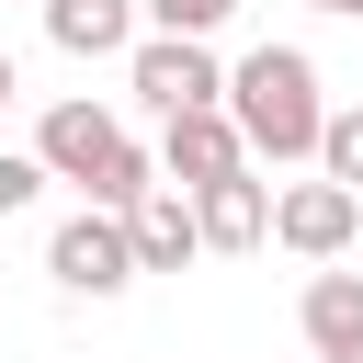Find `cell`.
Instances as JSON below:
<instances>
[{"instance_id": "6da1fadb", "label": "cell", "mask_w": 363, "mask_h": 363, "mask_svg": "<svg viewBox=\"0 0 363 363\" xmlns=\"http://www.w3.org/2000/svg\"><path fill=\"white\" fill-rule=\"evenodd\" d=\"M227 113H238V136H250V159H318V125H329V102H318V57L306 45H250L238 68H227Z\"/></svg>"}, {"instance_id": "7a4b0ae2", "label": "cell", "mask_w": 363, "mask_h": 363, "mask_svg": "<svg viewBox=\"0 0 363 363\" xmlns=\"http://www.w3.org/2000/svg\"><path fill=\"white\" fill-rule=\"evenodd\" d=\"M34 159H45V182H79V193H91V204H113V216L159 182V170H147V147H136L102 102H57V113L34 125Z\"/></svg>"}, {"instance_id": "3957f363", "label": "cell", "mask_w": 363, "mask_h": 363, "mask_svg": "<svg viewBox=\"0 0 363 363\" xmlns=\"http://www.w3.org/2000/svg\"><path fill=\"white\" fill-rule=\"evenodd\" d=\"M125 91L147 113H193V102H227V68L204 34H147V45H125Z\"/></svg>"}, {"instance_id": "277c9868", "label": "cell", "mask_w": 363, "mask_h": 363, "mask_svg": "<svg viewBox=\"0 0 363 363\" xmlns=\"http://www.w3.org/2000/svg\"><path fill=\"white\" fill-rule=\"evenodd\" d=\"M45 272H57L68 295H125V284H136V227H125L113 204H79V216L45 238Z\"/></svg>"}, {"instance_id": "5b68a950", "label": "cell", "mask_w": 363, "mask_h": 363, "mask_svg": "<svg viewBox=\"0 0 363 363\" xmlns=\"http://www.w3.org/2000/svg\"><path fill=\"white\" fill-rule=\"evenodd\" d=\"M352 227H363V193H352V182H329V170L272 193V238H284L295 261H340V250H352Z\"/></svg>"}, {"instance_id": "8992f818", "label": "cell", "mask_w": 363, "mask_h": 363, "mask_svg": "<svg viewBox=\"0 0 363 363\" xmlns=\"http://www.w3.org/2000/svg\"><path fill=\"white\" fill-rule=\"evenodd\" d=\"M250 159V136H238V113L227 102H193V113H159V170L193 193V182H216V170H238Z\"/></svg>"}, {"instance_id": "52a82bcc", "label": "cell", "mask_w": 363, "mask_h": 363, "mask_svg": "<svg viewBox=\"0 0 363 363\" xmlns=\"http://www.w3.org/2000/svg\"><path fill=\"white\" fill-rule=\"evenodd\" d=\"M193 216H204V250H261V238H272V182L238 159V170L193 182Z\"/></svg>"}, {"instance_id": "ba28073f", "label": "cell", "mask_w": 363, "mask_h": 363, "mask_svg": "<svg viewBox=\"0 0 363 363\" xmlns=\"http://www.w3.org/2000/svg\"><path fill=\"white\" fill-rule=\"evenodd\" d=\"M125 227H136V272H182V261H204V216H193L182 182H147V193L125 204Z\"/></svg>"}, {"instance_id": "9c48e42d", "label": "cell", "mask_w": 363, "mask_h": 363, "mask_svg": "<svg viewBox=\"0 0 363 363\" xmlns=\"http://www.w3.org/2000/svg\"><path fill=\"white\" fill-rule=\"evenodd\" d=\"M45 34L68 57H125L136 45V0H45Z\"/></svg>"}, {"instance_id": "30bf717a", "label": "cell", "mask_w": 363, "mask_h": 363, "mask_svg": "<svg viewBox=\"0 0 363 363\" xmlns=\"http://www.w3.org/2000/svg\"><path fill=\"white\" fill-rule=\"evenodd\" d=\"M306 352H352L363 340V272H306Z\"/></svg>"}, {"instance_id": "8fae6325", "label": "cell", "mask_w": 363, "mask_h": 363, "mask_svg": "<svg viewBox=\"0 0 363 363\" xmlns=\"http://www.w3.org/2000/svg\"><path fill=\"white\" fill-rule=\"evenodd\" d=\"M318 170H329V182H352V193H363V102H352V113H329V125H318Z\"/></svg>"}, {"instance_id": "7c38bea8", "label": "cell", "mask_w": 363, "mask_h": 363, "mask_svg": "<svg viewBox=\"0 0 363 363\" xmlns=\"http://www.w3.org/2000/svg\"><path fill=\"white\" fill-rule=\"evenodd\" d=\"M147 11H159V34H216L238 0H147Z\"/></svg>"}, {"instance_id": "4fadbf2b", "label": "cell", "mask_w": 363, "mask_h": 363, "mask_svg": "<svg viewBox=\"0 0 363 363\" xmlns=\"http://www.w3.org/2000/svg\"><path fill=\"white\" fill-rule=\"evenodd\" d=\"M34 193H45V159H11V147H0V216H23Z\"/></svg>"}, {"instance_id": "5bb4252c", "label": "cell", "mask_w": 363, "mask_h": 363, "mask_svg": "<svg viewBox=\"0 0 363 363\" xmlns=\"http://www.w3.org/2000/svg\"><path fill=\"white\" fill-rule=\"evenodd\" d=\"M318 11H329V23H363V0H318Z\"/></svg>"}, {"instance_id": "9a60e30c", "label": "cell", "mask_w": 363, "mask_h": 363, "mask_svg": "<svg viewBox=\"0 0 363 363\" xmlns=\"http://www.w3.org/2000/svg\"><path fill=\"white\" fill-rule=\"evenodd\" d=\"M318 363H363V340H352V352H318Z\"/></svg>"}, {"instance_id": "2e32d148", "label": "cell", "mask_w": 363, "mask_h": 363, "mask_svg": "<svg viewBox=\"0 0 363 363\" xmlns=\"http://www.w3.org/2000/svg\"><path fill=\"white\" fill-rule=\"evenodd\" d=\"M0 102H11V57H0Z\"/></svg>"}]
</instances>
